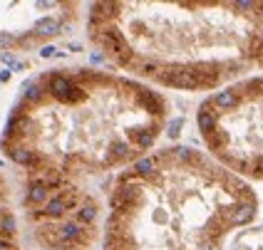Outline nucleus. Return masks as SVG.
Segmentation results:
<instances>
[{
    "mask_svg": "<svg viewBox=\"0 0 263 250\" xmlns=\"http://www.w3.org/2000/svg\"><path fill=\"white\" fill-rule=\"evenodd\" d=\"M48 92L52 97H57L60 102H82L87 97L85 90L77 85V82L70 79V77H65V74H52L48 79Z\"/></svg>",
    "mask_w": 263,
    "mask_h": 250,
    "instance_id": "f257e3e1",
    "label": "nucleus"
},
{
    "mask_svg": "<svg viewBox=\"0 0 263 250\" xmlns=\"http://www.w3.org/2000/svg\"><path fill=\"white\" fill-rule=\"evenodd\" d=\"M48 186L43 183V179L40 176H32V181H30V188H27V203L30 205H45L48 203Z\"/></svg>",
    "mask_w": 263,
    "mask_h": 250,
    "instance_id": "f03ea898",
    "label": "nucleus"
},
{
    "mask_svg": "<svg viewBox=\"0 0 263 250\" xmlns=\"http://www.w3.org/2000/svg\"><path fill=\"white\" fill-rule=\"evenodd\" d=\"M253 213H256V205H253L251 201H246V203L236 205L234 211L229 213V223H231V226H243V223H248V221L253 218Z\"/></svg>",
    "mask_w": 263,
    "mask_h": 250,
    "instance_id": "7ed1b4c3",
    "label": "nucleus"
},
{
    "mask_svg": "<svg viewBox=\"0 0 263 250\" xmlns=\"http://www.w3.org/2000/svg\"><path fill=\"white\" fill-rule=\"evenodd\" d=\"M137 97H139V102L152 112V114H162L164 112V102H162V97L157 94V92H149V90H137Z\"/></svg>",
    "mask_w": 263,
    "mask_h": 250,
    "instance_id": "20e7f679",
    "label": "nucleus"
},
{
    "mask_svg": "<svg viewBox=\"0 0 263 250\" xmlns=\"http://www.w3.org/2000/svg\"><path fill=\"white\" fill-rule=\"evenodd\" d=\"M60 32V23L55 18H43V20H37L35 23V37H52Z\"/></svg>",
    "mask_w": 263,
    "mask_h": 250,
    "instance_id": "39448f33",
    "label": "nucleus"
},
{
    "mask_svg": "<svg viewBox=\"0 0 263 250\" xmlns=\"http://www.w3.org/2000/svg\"><path fill=\"white\" fill-rule=\"evenodd\" d=\"M134 156V149L124 141H115V144H109V163L112 161H124V159H132Z\"/></svg>",
    "mask_w": 263,
    "mask_h": 250,
    "instance_id": "423d86ee",
    "label": "nucleus"
},
{
    "mask_svg": "<svg viewBox=\"0 0 263 250\" xmlns=\"http://www.w3.org/2000/svg\"><path fill=\"white\" fill-rule=\"evenodd\" d=\"M154 139H157V129H137V132H132V141H134L137 149H149L154 144Z\"/></svg>",
    "mask_w": 263,
    "mask_h": 250,
    "instance_id": "0eeeda50",
    "label": "nucleus"
},
{
    "mask_svg": "<svg viewBox=\"0 0 263 250\" xmlns=\"http://www.w3.org/2000/svg\"><path fill=\"white\" fill-rule=\"evenodd\" d=\"M117 15V5L115 3H97L92 5V20H112Z\"/></svg>",
    "mask_w": 263,
    "mask_h": 250,
    "instance_id": "6e6552de",
    "label": "nucleus"
},
{
    "mask_svg": "<svg viewBox=\"0 0 263 250\" xmlns=\"http://www.w3.org/2000/svg\"><path fill=\"white\" fill-rule=\"evenodd\" d=\"M8 154L15 163H23V166H32V161H35V151H30L25 146H10Z\"/></svg>",
    "mask_w": 263,
    "mask_h": 250,
    "instance_id": "1a4fd4ad",
    "label": "nucleus"
},
{
    "mask_svg": "<svg viewBox=\"0 0 263 250\" xmlns=\"http://www.w3.org/2000/svg\"><path fill=\"white\" fill-rule=\"evenodd\" d=\"M97 218V208L87 201L85 205H80L77 208V211H74V221H77V223H82V226H87V223H92Z\"/></svg>",
    "mask_w": 263,
    "mask_h": 250,
    "instance_id": "9d476101",
    "label": "nucleus"
},
{
    "mask_svg": "<svg viewBox=\"0 0 263 250\" xmlns=\"http://www.w3.org/2000/svg\"><path fill=\"white\" fill-rule=\"evenodd\" d=\"M239 102V92L236 90H226V92H218L214 97V107H221V109H229V107H236Z\"/></svg>",
    "mask_w": 263,
    "mask_h": 250,
    "instance_id": "9b49d317",
    "label": "nucleus"
},
{
    "mask_svg": "<svg viewBox=\"0 0 263 250\" xmlns=\"http://www.w3.org/2000/svg\"><path fill=\"white\" fill-rule=\"evenodd\" d=\"M199 129H201L204 134H209V132L216 129V116L209 112V104H204L201 112H199Z\"/></svg>",
    "mask_w": 263,
    "mask_h": 250,
    "instance_id": "f8f14e48",
    "label": "nucleus"
},
{
    "mask_svg": "<svg viewBox=\"0 0 263 250\" xmlns=\"http://www.w3.org/2000/svg\"><path fill=\"white\" fill-rule=\"evenodd\" d=\"M204 139H206V144H209L214 151H221L223 146H226V134H223L221 129H214V132L204 134Z\"/></svg>",
    "mask_w": 263,
    "mask_h": 250,
    "instance_id": "ddd939ff",
    "label": "nucleus"
},
{
    "mask_svg": "<svg viewBox=\"0 0 263 250\" xmlns=\"http://www.w3.org/2000/svg\"><path fill=\"white\" fill-rule=\"evenodd\" d=\"M134 171L137 176H149V174H154L157 171V159H139L134 163Z\"/></svg>",
    "mask_w": 263,
    "mask_h": 250,
    "instance_id": "4468645a",
    "label": "nucleus"
},
{
    "mask_svg": "<svg viewBox=\"0 0 263 250\" xmlns=\"http://www.w3.org/2000/svg\"><path fill=\"white\" fill-rule=\"evenodd\" d=\"M15 233V218L8 213V211H3L0 213V235H13Z\"/></svg>",
    "mask_w": 263,
    "mask_h": 250,
    "instance_id": "2eb2a0df",
    "label": "nucleus"
},
{
    "mask_svg": "<svg viewBox=\"0 0 263 250\" xmlns=\"http://www.w3.org/2000/svg\"><path fill=\"white\" fill-rule=\"evenodd\" d=\"M43 97H45V92H43L40 85H30V87L25 90V102H27V104H37Z\"/></svg>",
    "mask_w": 263,
    "mask_h": 250,
    "instance_id": "dca6fc26",
    "label": "nucleus"
},
{
    "mask_svg": "<svg viewBox=\"0 0 263 250\" xmlns=\"http://www.w3.org/2000/svg\"><path fill=\"white\" fill-rule=\"evenodd\" d=\"M18 45V37L8 35V32H0V47H15Z\"/></svg>",
    "mask_w": 263,
    "mask_h": 250,
    "instance_id": "f3484780",
    "label": "nucleus"
},
{
    "mask_svg": "<svg viewBox=\"0 0 263 250\" xmlns=\"http://www.w3.org/2000/svg\"><path fill=\"white\" fill-rule=\"evenodd\" d=\"M0 250H15V243L8 235H0Z\"/></svg>",
    "mask_w": 263,
    "mask_h": 250,
    "instance_id": "a211bd4d",
    "label": "nucleus"
},
{
    "mask_svg": "<svg viewBox=\"0 0 263 250\" xmlns=\"http://www.w3.org/2000/svg\"><path fill=\"white\" fill-rule=\"evenodd\" d=\"M179 129H181V119L171 121V127H169V134H171V136H176V134H179Z\"/></svg>",
    "mask_w": 263,
    "mask_h": 250,
    "instance_id": "6ab92c4d",
    "label": "nucleus"
},
{
    "mask_svg": "<svg viewBox=\"0 0 263 250\" xmlns=\"http://www.w3.org/2000/svg\"><path fill=\"white\" fill-rule=\"evenodd\" d=\"M251 174H258V176H263V161H258V163H253V166H251Z\"/></svg>",
    "mask_w": 263,
    "mask_h": 250,
    "instance_id": "aec40b11",
    "label": "nucleus"
},
{
    "mask_svg": "<svg viewBox=\"0 0 263 250\" xmlns=\"http://www.w3.org/2000/svg\"><path fill=\"white\" fill-rule=\"evenodd\" d=\"M52 52H55V50H52V47H45V50H43V57H50V55H52Z\"/></svg>",
    "mask_w": 263,
    "mask_h": 250,
    "instance_id": "412c9836",
    "label": "nucleus"
},
{
    "mask_svg": "<svg viewBox=\"0 0 263 250\" xmlns=\"http://www.w3.org/2000/svg\"><path fill=\"white\" fill-rule=\"evenodd\" d=\"M204 250H214V248H211V245H204Z\"/></svg>",
    "mask_w": 263,
    "mask_h": 250,
    "instance_id": "4be33fe9",
    "label": "nucleus"
}]
</instances>
